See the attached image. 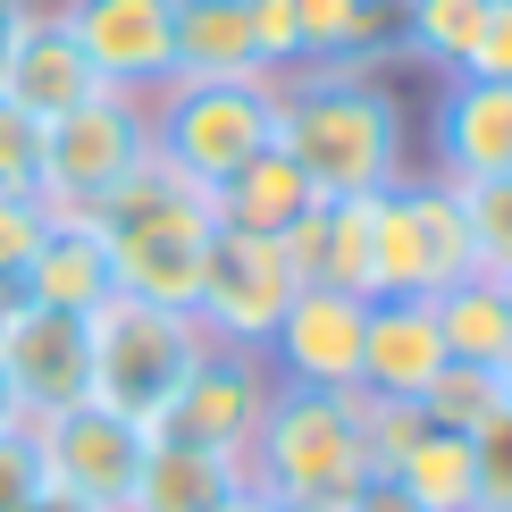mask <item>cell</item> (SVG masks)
Returning <instances> with one entry per match:
<instances>
[{
	"instance_id": "obj_1",
	"label": "cell",
	"mask_w": 512,
	"mask_h": 512,
	"mask_svg": "<svg viewBox=\"0 0 512 512\" xmlns=\"http://www.w3.org/2000/svg\"><path fill=\"white\" fill-rule=\"evenodd\" d=\"M277 152L311 177L319 202L387 194L395 177H412L403 101L361 59H328V68H286L277 76Z\"/></svg>"
},
{
	"instance_id": "obj_2",
	"label": "cell",
	"mask_w": 512,
	"mask_h": 512,
	"mask_svg": "<svg viewBox=\"0 0 512 512\" xmlns=\"http://www.w3.org/2000/svg\"><path fill=\"white\" fill-rule=\"evenodd\" d=\"M101 236H110V286L135 294V303H160V311H194L202 294V261H210V194L194 177H177L160 152L135 168V177L110 194L101 210Z\"/></svg>"
},
{
	"instance_id": "obj_3",
	"label": "cell",
	"mask_w": 512,
	"mask_h": 512,
	"mask_svg": "<svg viewBox=\"0 0 512 512\" xmlns=\"http://www.w3.org/2000/svg\"><path fill=\"white\" fill-rule=\"evenodd\" d=\"M361 479H370V445H361L353 395L277 387L261 437L244 454V487H261L269 504H345Z\"/></svg>"
},
{
	"instance_id": "obj_4",
	"label": "cell",
	"mask_w": 512,
	"mask_h": 512,
	"mask_svg": "<svg viewBox=\"0 0 512 512\" xmlns=\"http://www.w3.org/2000/svg\"><path fill=\"white\" fill-rule=\"evenodd\" d=\"M84 336H93V378H84V395L126 412V420H143V429L168 420L177 387L210 353L194 311H160V303H135V294H110V303L84 319Z\"/></svg>"
},
{
	"instance_id": "obj_5",
	"label": "cell",
	"mask_w": 512,
	"mask_h": 512,
	"mask_svg": "<svg viewBox=\"0 0 512 512\" xmlns=\"http://www.w3.org/2000/svg\"><path fill=\"white\" fill-rule=\"evenodd\" d=\"M277 143V76H185L152 93V152L202 194Z\"/></svg>"
},
{
	"instance_id": "obj_6",
	"label": "cell",
	"mask_w": 512,
	"mask_h": 512,
	"mask_svg": "<svg viewBox=\"0 0 512 512\" xmlns=\"http://www.w3.org/2000/svg\"><path fill=\"white\" fill-rule=\"evenodd\" d=\"M143 160H152V93H118V84H101L84 110L42 126L34 202L42 210H76V219H101L110 194L135 177Z\"/></svg>"
},
{
	"instance_id": "obj_7",
	"label": "cell",
	"mask_w": 512,
	"mask_h": 512,
	"mask_svg": "<svg viewBox=\"0 0 512 512\" xmlns=\"http://www.w3.org/2000/svg\"><path fill=\"white\" fill-rule=\"evenodd\" d=\"M26 437H34V462H42V487L84 504V512H126L135 471L152 454V429L110 412V403H93V395L51 412V420H26Z\"/></svg>"
},
{
	"instance_id": "obj_8",
	"label": "cell",
	"mask_w": 512,
	"mask_h": 512,
	"mask_svg": "<svg viewBox=\"0 0 512 512\" xmlns=\"http://www.w3.org/2000/svg\"><path fill=\"white\" fill-rule=\"evenodd\" d=\"M471 269L462 194L445 177H395L378 194V294H445Z\"/></svg>"
},
{
	"instance_id": "obj_9",
	"label": "cell",
	"mask_w": 512,
	"mask_h": 512,
	"mask_svg": "<svg viewBox=\"0 0 512 512\" xmlns=\"http://www.w3.org/2000/svg\"><path fill=\"white\" fill-rule=\"evenodd\" d=\"M303 294V277H294L286 244L269 236H210V261H202V294H194V319L210 345H236V353H261L277 336V319L286 303Z\"/></svg>"
},
{
	"instance_id": "obj_10",
	"label": "cell",
	"mask_w": 512,
	"mask_h": 512,
	"mask_svg": "<svg viewBox=\"0 0 512 512\" xmlns=\"http://www.w3.org/2000/svg\"><path fill=\"white\" fill-rule=\"evenodd\" d=\"M269 403H277V378H269L261 353L210 345V353L194 361V378L177 387V403H168V420H160L152 437H177V445H202V454H227V462L244 471L252 437H261V420H269Z\"/></svg>"
},
{
	"instance_id": "obj_11",
	"label": "cell",
	"mask_w": 512,
	"mask_h": 512,
	"mask_svg": "<svg viewBox=\"0 0 512 512\" xmlns=\"http://www.w3.org/2000/svg\"><path fill=\"white\" fill-rule=\"evenodd\" d=\"M84 378H93V336H84L76 311H51L34 294H9L0 303V387L17 395L26 420H51L84 403Z\"/></svg>"
},
{
	"instance_id": "obj_12",
	"label": "cell",
	"mask_w": 512,
	"mask_h": 512,
	"mask_svg": "<svg viewBox=\"0 0 512 512\" xmlns=\"http://www.w3.org/2000/svg\"><path fill=\"white\" fill-rule=\"evenodd\" d=\"M361 319L370 303L336 286H303L277 319V336L261 345L277 387H303V395H361Z\"/></svg>"
},
{
	"instance_id": "obj_13",
	"label": "cell",
	"mask_w": 512,
	"mask_h": 512,
	"mask_svg": "<svg viewBox=\"0 0 512 512\" xmlns=\"http://www.w3.org/2000/svg\"><path fill=\"white\" fill-rule=\"evenodd\" d=\"M59 17H68L76 51L93 59L101 84H118V93H160L168 76H177V0H51Z\"/></svg>"
},
{
	"instance_id": "obj_14",
	"label": "cell",
	"mask_w": 512,
	"mask_h": 512,
	"mask_svg": "<svg viewBox=\"0 0 512 512\" xmlns=\"http://www.w3.org/2000/svg\"><path fill=\"white\" fill-rule=\"evenodd\" d=\"M252 34H261V68H328L361 59L387 34V0H252Z\"/></svg>"
},
{
	"instance_id": "obj_15",
	"label": "cell",
	"mask_w": 512,
	"mask_h": 512,
	"mask_svg": "<svg viewBox=\"0 0 512 512\" xmlns=\"http://www.w3.org/2000/svg\"><path fill=\"white\" fill-rule=\"evenodd\" d=\"M93 93H101V76H93V59L76 51L68 17H59V9H42V0H34V17L17 26L9 59H0V101H9V110H26L34 126H51V118L84 110Z\"/></svg>"
},
{
	"instance_id": "obj_16",
	"label": "cell",
	"mask_w": 512,
	"mask_h": 512,
	"mask_svg": "<svg viewBox=\"0 0 512 512\" xmlns=\"http://www.w3.org/2000/svg\"><path fill=\"white\" fill-rule=\"evenodd\" d=\"M445 370V336L429 294H370V319H361V395L387 403H420Z\"/></svg>"
},
{
	"instance_id": "obj_17",
	"label": "cell",
	"mask_w": 512,
	"mask_h": 512,
	"mask_svg": "<svg viewBox=\"0 0 512 512\" xmlns=\"http://www.w3.org/2000/svg\"><path fill=\"white\" fill-rule=\"evenodd\" d=\"M437 177L445 185L512 177V84L445 76V101H437Z\"/></svg>"
},
{
	"instance_id": "obj_18",
	"label": "cell",
	"mask_w": 512,
	"mask_h": 512,
	"mask_svg": "<svg viewBox=\"0 0 512 512\" xmlns=\"http://www.w3.org/2000/svg\"><path fill=\"white\" fill-rule=\"evenodd\" d=\"M17 294H34V303H51V311L93 319V311L118 294V286H110V236H101V219L51 210L42 252H34V269H26V286H17Z\"/></svg>"
},
{
	"instance_id": "obj_19",
	"label": "cell",
	"mask_w": 512,
	"mask_h": 512,
	"mask_svg": "<svg viewBox=\"0 0 512 512\" xmlns=\"http://www.w3.org/2000/svg\"><path fill=\"white\" fill-rule=\"evenodd\" d=\"M303 210H319V194H311V177L277 152V143H269V152H252L236 177L210 185V219H219L227 236H269V244H277Z\"/></svg>"
},
{
	"instance_id": "obj_20",
	"label": "cell",
	"mask_w": 512,
	"mask_h": 512,
	"mask_svg": "<svg viewBox=\"0 0 512 512\" xmlns=\"http://www.w3.org/2000/svg\"><path fill=\"white\" fill-rule=\"evenodd\" d=\"M177 76H269L261 68V34H252V0H177Z\"/></svg>"
},
{
	"instance_id": "obj_21",
	"label": "cell",
	"mask_w": 512,
	"mask_h": 512,
	"mask_svg": "<svg viewBox=\"0 0 512 512\" xmlns=\"http://www.w3.org/2000/svg\"><path fill=\"white\" fill-rule=\"evenodd\" d=\"M244 487V471L227 454H202V445H177V437H152V454H143L135 471V496L126 512H210L227 504Z\"/></svg>"
},
{
	"instance_id": "obj_22",
	"label": "cell",
	"mask_w": 512,
	"mask_h": 512,
	"mask_svg": "<svg viewBox=\"0 0 512 512\" xmlns=\"http://www.w3.org/2000/svg\"><path fill=\"white\" fill-rule=\"evenodd\" d=\"M445 361H479V370H512V303H504V277H454L445 294H429Z\"/></svg>"
},
{
	"instance_id": "obj_23",
	"label": "cell",
	"mask_w": 512,
	"mask_h": 512,
	"mask_svg": "<svg viewBox=\"0 0 512 512\" xmlns=\"http://www.w3.org/2000/svg\"><path fill=\"white\" fill-rule=\"evenodd\" d=\"M387 479H395L420 512H479V454H471V437L437 429L429 412H420V437L387 462Z\"/></svg>"
},
{
	"instance_id": "obj_24",
	"label": "cell",
	"mask_w": 512,
	"mask_h": 512,
	"mask_svg": "<svg viewBox=\"0 0 512 512\" xmlns=\"http://www.w3.org/2000/svg\"><path fill=\"white\" fill-rule=\"evenodd\" d=\"M487 9H496V0H395V34H403L412 59L462 76L471 51H479V34H487Z\"/></svg>"
},
{
	"instance_id": "obj_25",
	"label": "cell",
	"mask_w": 512,
	"mask_h": 512,
	"mask_svg": "<svg viewBox=\"0 0 512 512\" xmlns=\"http://www.w3.org/2000/svg\"><path fill=\"white\" fill-rule=\"evenodd\" d=\"M420 412L454 437H479L487 420H504V370H479V361H445L437 387L420 395Z\"/></svg>"
},
{
	"instance_id": "obj_26",
	"label": "cell",
	"mask_w": 512,
	"mask_h": 512,
	"mask_svg": "<svg viewBox=\"0 0 512 512\" xmlns=\"http://www.w3.org/2000/svg\"><path fill=\"white\" fill-rule=\"evenodd\" d=\"M462 194V227H471V261L487 277L512 269V177H479V185H454Z\"/></svg>"
},
{
	"instance_id": "obj_27",
	"label": "cell",
	"mask_w": 512,
	"mask_h": 512,
	"mask_svg": "<svg viewBox=\"0 0 512 512\" xmlns=\"http://www.w3.org/2000/svg\"><path fill=\"white\" fill-rule=\"evenodd\" d=\"M42 227H51V210H42L34 194H0V303L26 286V269L42 252Z\"/></svg>"
},
{
	"instance_id": "obj_28",
	"label": "cell",
	"mask_w": 512,
	"mask_h": 512,
	"mask_svg": "<svg viewBox=\"0 0 512 512\" xmlns=\"http://www.w3.org/2000/svg\"><path fill=\"white\" fill-rule=\"evenodd\" d=\"M42 177V126L0 101V194H34Z\"/></svg>"
},
{
	"instance_id": "obj_29",
	"label": "cell",
	"mask_w": 512,
	"mask_h": 512,
	"mask_svg": "<svg viewBox=\"0 0 512 512\" xmlns=\"http://www.w3.org/2000/svg\"><path fill=\"white\" fill-rule=\"evenodd\" d=\"M471 454H479V512H512V420H487Z\"/></svg>"
},
{
	"instance_id": "obj_30",
	"label": "cell",
	"mask_w": 512,
	"mask_h": 512,
	"mask_svg": "<svg viewBox=\"0 0 512 512\" xmlns=\"http://www.w3.org/2000/svg\"><path fill=\"white\" fill-rule=\"evenodd\" d=\"M42 496V462H34V437L9 429L0 437V512H26Z\"/></svg>"
},
{
	"instance_id": "obj_31",
	"label": "cell",
	"mask_w": 512,
	"mask_h": 512,
	"mask_svg": "<svg viewBox=\"0 0 512 512\" xmlns=\"http://www.w3.org/2000/svg\"><path fill=\"white\" fill-rule=\"evenodd\" d=\"M462 76L512 84V0H496V9H487V34H479V51H471V68H462Z\"/></svg>"
},
{
	"instance_id": "obj_32",
	"label": "cell",
	"mask_w": 512,
	"mask_h": 512,
	"mask_svg": "<svg viewBox=\"0 0 512 512\" xmlns=\"http://www.w3.org/2000/svg\"><path fill=\"white\" fill-rule=\"evenodd\" d=\"M336 512H420V504L403 496V487H395L387 471H370V479H361V487H353V496L336 504Z\"/></svg>"
},
{
	"instance_id": "obj_33",
	"label": "cell",
	"mask_w": 512,
	"mask_h": 512,
	"mask_svg": "<svg viewBox=\"0 0 512 512\" xmlns=\"http://www.w3.org/2000/svg\"><path fill=\"white\" fill-rule=\"evenodd\" d=\"M26 17H34V0H0V59H9V42H17Z\"/></svg>"
},
{
	"instance_id": "obj_34",
	"label": "cell",
	"mask_w": 512,
	"mask_h": 512,
	"mask_svg": "<svg viewBox=\"0 0 512 512\" xmlns=\"http://www.w3.org/2000/svg\"><path fill=\"white\" fill-rule=\"evenodd\" d=\"M210 512H277V504L261 496V487H236V496H227V504H210Z\"/></svg>"
},
{
	"instance_id": "obj_35",
	"label": "cell",
	"mask_w": 512,
	"mask_h": 512,
	"mask_svg": "<svg viewBox=\"0 0 512 512\" xmlns=\"http://www.w3.org/2000/svg\"><path fill=\"white\" fill-rule=\"evenodd\" d=\"M9 429H26V412H17V395L0 387V437H9Z\"/></svg>"
},
{
	"instance_id": "obj_36",
	"label": "cell",
	"mask_w": 512,
	"mask_h": 512,
	"mask_svg": "<svg viewBox=\"0 0 512 512\" xmlns=\"http://www.w3.org/2000/svg\"><path fill=\"white\" fill-rule=\"evenodd\" d=\"M26 512H84V504H68V496H51V487H42V496H34Z\"/></svg>"
},
{
	"instance_id": "obj_37",
	"label": "cell",
	"mask_w": 512,
	"mask_h": 512,
	"mask_svg": "<svg viewBox=\"0 0 512 512\" xmlns=\"http://www.w3.org/2000/svg\"><path fill=\"white\" fill-rule=\"evenodd\" d=\"M277 512H336V504H277Z\"/></svg>"
},
{
	"instance_id": "obj_38",
	"label": "cell",
	"mask_w": 512,
	"mask_h": 512,
	"mask_svg": "<svg viewBox=\"0 0 512 512\" xmlns=\"http://www.w3.org/2000/svg\"><path fill=\"white\" fill-rule=\"evenodd\" d=\"M504 420H512V370H504Z\"/></svg>"
},
{
	"instance_id": "obj_39",
	"label": "cell",
	"mask_w": 512,
	"mask_h": 512,
	"mask_svg": "<svg viewBox=\"0 0 512 512\" xmlns=\"http://www.w3.org/2000/svg\"><path fill=\"white\" fill-rule=\"evenodd\" d=\"M504 303H512V269H504Z\"/></svg>"
}]
</instances>
